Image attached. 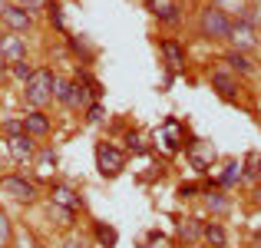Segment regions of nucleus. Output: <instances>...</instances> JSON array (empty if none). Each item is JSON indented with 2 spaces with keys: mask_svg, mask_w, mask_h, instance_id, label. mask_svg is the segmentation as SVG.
<instances>
[{
  "mask_svg": "<svg viewBox=\"0 0 261 248\" xmlns=\"http://www.w3.org/2000/svg\"><path fill=\"white\" fill-rule=\"evenodd\" d=\"M195 27H198V37L208 40V43H225L228 40V30H231V17H225L218 7L205 4L195 17Z\"/></svg>",
  "mask_w": 261,
  "mask_h": 248,
  "instance_id": "obj_1",
  "label": "nucleus"
},
{
  "mask_svg": "<svg viewBox=\"0 0 261 248\" xmlns=\"http://www.w3.org/2000/svg\"><path fill=\"white\" fill-rule=\"evenodd\" d=\"M53 83H57V73L40 66V70L30 73V80L23 83V103L30 109H43L46 103H53Z\"/></svg>",
  "mask_w": 261,
  "mask_h": 248,
  "instance_id": "obj_2",
  "label": "nucleus"
},
{
  "mask_svg": "<svg viewBox=\"0 0 261 248\" xmlns=\"http://www.w3.org/2000/svg\"><path fill=\"white\" fill-rule=\"evenodd\" d=\"M0 192H4L7 199H13V202H20V205H33L40 199L37 182H30L27 176H0Z\"/></svg>",
  "mask_w": 261,
  "mask_h": 248,
  "instance_id": "obj_3",
  "label": "nucleus"
},
{
  "mask_svg": "<svg viewBox=\"0 0 261 248\" xmlns=\"http://www.w3.org/2000/svg\"><path fill=\"white\" fill-rule=\"evenodd\" d=\"M228 43H231V50H238V53H255L261 46V33L251 27V20H231Z\"/></svg>",
  "mask_w": 261,
  "mask_h": 248,
  "instance_id": "obj_4",
  "label": "nucleus"
},
{
  "mask_svg": "<svg viewBox=\"0 0 261 248\" xmlns=\"http://www.w3.org/2000/svg\"><path fill=\"white\" fill-rule=\"evenodd\" d=\"M96 169H99V176L113 179L126 169V156H122L113 142H99V146H96Z\"/></svg>",
  "mask_w": 261,
  "mask_h": 248,
  "instance_id": "obj_5",
  "label": "nucleus"
},
{
  "mask_svg": "<svg viewBox=\"0 0 261 248\" xmlns=\"http://www.w3.org/2000/svg\"><path fill=\"white\" fill-rule=\"evenodd\" d=\"M0 23H4L10 33L23 37V33H30V30H33V13H27L23 7L10 4V7H4V10H0Z\"/></svg>",
  "mask_w": 261,
  "mask_h": 248,
  "instance_id": "obj_6",
  "label": "nucleus"
},
{
  "mask_svg": "<svg viewBox=\"0 0 261 248\" xmlns=\"http://www.w3.org/2000/svg\"><path fill=\"white\" fill-rule=\"evenodd\" d=\"M7 153H10L13 162H33L37 159V142H33V136L20 133V136H7Z\"/></svg>",
  "mask_w": 261,
  "mask_h": 248,
  "instance_id": "obj_7",
  "label": "nucleus"
},
{
  "mask_svg": "<svg viewBox=\"0 0 261 248\" xmlns=\"http://www.w3.org/2000/svg\"><path fill=\"white\" fill-rule=\"evenodd\" d=\"M149 13H152L159 23H182V4L178 0H146Z\"/></svg>",
  "mask_w": 261,
  "mask_h": 248,
  "instance_id": "obj_8",
  "label": "nucleus"
},
{
  "mask_svg": "<svg viewBox=\"0 0 261 248\" xmlns=\"http://www.w3.org/2000/svg\"><path fill=\"white\" fill-rule=\"evenodd\" d=\"M20 60H27V40L17 37V33H4V40H0V63H20Z\"/></svg>",
  "mask_w": 261,
  "mask_h": 248,
  "instance_id": "obj_9",
  "label": "nucleus"
},
{
  "mask_svg": "<svg viewBox=\"0 0 261 248\" xmlns=\"http://www.w3.org/2000/svg\"><path fill=\"white\" fill-rule=\"evenodd\" d=\"M50 205H57V209H66V212H76V209H83V199H80L76 192L70 189V185L57 182V185H50Z\"/></svg>",
  "mask_w": 261,
  "mask_h": 248,
  "instance_id": "obj_10",
  "label": "nucleus"
},
{
  "mask_svg": "<svg viewBox=\"0 0 261 248\" xmlns=\"http://www.w3.org/2000/svg\"><path fill=\"white\" fill-rule=\"evenodd\" d=\"M50 129H53V122H50V116H46L43 109H33V113L23 116V133L33 136V139H43V136H50Z\"/></svg>",
  "mask_w": 261,
  "mask_h": 248,
  "instance_id": "obj_11",
  "label": "nucleus"
},
{
  "mask_svg": "<svg viewBox=\"0 0 261 248\" xmlns=\"http://www.w3.org/2000/svg\"><path fill=\"white\" fill-rule=\"evenodd\" d=\"M212 86H215L225 100H235V96L242 93V83H238V77L231 70H215L212 73Z\"/></svg>",
  "mask_w": 261,
  "mask_h": 248,
  "instance_id": "obj_12",
  "label": "nucleus"
},
{
  "mask_svg": "<svg viewBox=\"0 0 261 248\" xmlns=\"http://www.w3.org/2000/svg\"><path fill=\"white\" fill-rule=\"evenodd\" d=\"M212 7H218L231 20H248L251 13V0H212Z\"/></svg>",
  "mask_w": 261,
  "mask_h": 248,
  "instance_id": "obj_13",
  "label": "nucleus"
},
{
  "mask_svg": "<svg viewBox=\"0 0 261 248\" xmlns=\"http://www.w3.org/2000/svg\"><path fill=\"white\" fill-rule=\"evenodd\" d=\"M225 66H228L235 77H248V73L255 70V63L248 60V53H238V50H228V53H225Z\"/></svg>",
  "mask_w": 261,
  "mask_h": 248,
  "instance_id": "obj_14",
  "label": "nucleus"
},
{
  "mask_svg": "<svg viewBox=\"0 0 261 248\" xmlns=\"http://www.w3.org/2000/svg\"><path fill=\"white\" fill-rule=\"evenodd\" d=\"M202 238H205L212 248H225V245H228V235H225L222 222H205V225H202Z\"/></svg>",
  "mask_w": 261,
  "mask_h": 248,
  "instance_id": "obj_15",
  "label": "nucleus"
},
{
  "mask_svg": "<svg viewBox=\"0 0 261 248\" xmlns=\"http://www.w3.org/2000/svg\"><path fill=\"white\" fill-rule=\"evenodd\" d=\"M162 53H166V60H169V66H182L185 63V50L175 43V40H162Z\"/></svg>",
  "mask_w": 261,
  "mask_h": 248,
  "instance_id": "obj_16",
  "label": "nucleus"
},
{
  "mask_svg": "<svg viewBox=\"0 0 261 248\" xmlns=\"http://www.w3.org/2000/svg\"><path fill=\"white\" fill-rule=\"evenodd\" d=\"M205 205H208V209L215 212V215H222V212H228V199H225L222 192H208V195H205Z\"/></svg>",
  "mask_w": 261,
  "mask_h": 248,
  "instance_id": "obj_17",
  "label": "nucleus"
},
{
  "mask_svg": "<svg viewBox=\"0 0 261 248\" xmlns=\"http://www.w3.org/2000/svg\"><path fill=\"white\" fill-rule=\"evenodd\" d=\"M37 165H40V172H43V176H50L53 169H57V153H53V149H43V153H37Z\"/></svg>",
  "mask_w": 261,
  "mask_h": 248,
  "instance_id": "obj_18",
  "label": "nucleus"
},
{
  "mask_svg": "<svg viewBox=\"0 0 261 248\" xmlns=\"http://www.w3.org/2000/svg\"><path fill=\"white\" fill-rule=\"evenodd\" d=\"M182 238L185 242H198V238H202V222H195V218L182 222Z\"/></svg>",
  "mask_w": 261,
  "mask_h": 248,
  "instance_id": "obj_19",
  "label": "nucleus"
},
{
  "mask_svg": "<svg viewBox=\"0 0 261 248\" xmlns=\"http://www.w3.org/2000/svg\"><path fill=\"white\" fill-rule=\"evenodd\" d=\"M235 182H242V165H238V162H231L228 169H225V176H222V185H225V189H231Z\"/></svg>",
  "mask_w": 261,
  "mask_h": 248,
  "instance_id": "obj_20",
  "label": "nucleus"
},
{
  "mask_svg": "<svg viewBox=\"0 0 261 248\" xmlns=\"http://www.w3.org/2000/svg\"><path fill=\"white\" fill-rule=\"evenodd\" d=\"M0 133L20 136V133H23V116H20V119H0Z\"/></svg>",
  "mask_w": 261,
  "mask_h": 248,
  "instance_id": "obj_21",
  "label": "nucleus"
},
{
  "mask_svg": "<svg viewBox=\"0 0 261 248\" xmlns=\"http://www.w3.org/2000/svg\"><path fill=\"white\" fill-rule=\"evenodd\" d=\"M17 7H23L27 13H40V10H46L50 7V0H13Z\"/></svg>",
  "mask_w": 261,
  "mask_h": 248,
  "instance_id": "obj_22",
  "label": "nucleus"
},
{
  "mask_svg": "<svg viewBox=\"0 0 261 248\" xmlns=\"http://www.w3.org/2000/svg\"><path fill=\"white\" fill-rule=\"evenodd\" d=\"M10 73H13V77H17V80H30V73H33V66L30 63H27V60H20V63H10Z\"/></svg>",
  "mask_w": 261,
  "mask_h": 248,
  "instance_id": "obj_23",
  "label": "nucleus"
},
{
  "mask_svg": "<svg viewBox=\"0 0 261 248\" xmlns=\"http://www.w3.org/2000/svg\"><path fill=\"white\" fill-rule=\"evenodd\" d=\"M10 245V222H7V215L0 212V248Z\"/></svg>",
  "mask_w": 261,
  "mask_h": 248,
  "instance_id": "obj_24",
  "label": "nucleus"
},
{
  "mask_svg": "<svg viewBox=\"0 0 261 248\" xmlns=\"http://www.w3.org/2000/svg\"><path fill=\"white\" fill-rule=\"evenodd\" d=\"M248 20H251V27L261 33V0L258 4H251V13H248Z\"/></svg>",
  "mask_w": 261,
  "mask_h": 248,
  "instance_id": "obj_25",
  "label": "nucleus"
},
{
  "mask_svg": "<svg viewBox=\"0 0 261 248\" xmlns=\"http://www.w3.org/2000/svg\"><path fill=\"white\" fill-rule=\"evenodd\" d=\"M60 248H86V242L83 238H76V235H70V238H63V245Z\"/></svg>",
  "mask_w": 261,
  "mask_h": 248,
  "instance_id": "obj_26",
  "label": "nucleus"
},
{
  "mask_svg": "<svg viewBox=\"0 0 261 248\" xmlns=\"http://www.w3.org/2000/svg\"><path fill=\"white\" fill-rule=\"evenodd\" d=\"M89 122H99L102 119V109H99V103H93V106H89V116H86Z\"/></svg>",
  "mask_w": 261,
  "mask_h": 248,
  "instance_id": "obj_27",
  "label": "nucleus"
},
{
  "mask_svg": "<svg viewBox=\"0 0 261 248\" xmlns=\"http://www.w3.org/2000/svg\"><path fill=\"white\" fill-rule=\"evenodd\" d=\"M96 235H99L102 242H116V235H113V232H109V229H102V225H99V229H96Z\"/></svg>",
  "mask_w": 261,
  "mask_h": 248,
  "instance_id": "obj_28",
  "label": "nucleus"
},
{
  "mask_svg": "<svg viewBox=\"0 0 261 248\" xmlns=\"http://www.w3.org/2000/svg\"><path fill=\"white\" fill-rule=\"evenodd\" d=\"M13 4V0H0V10H4V7H10Z\"/></svg>",
  "mask_w": 261,
  "mask_h": 248,
  "instance_id": "obj_29",
  "label": "nucleus"
},
{
  "mask_svg": "<svg viewBox=\"0 0 261 248\" xmlns=\"http://www.w3.org/2000/svg\"><path fill=\"white\" fill-rule=\"evenodd\" d=\"M0 40H4V30H0Z\"/></svg>",
  "mask_w": 261,
  "mask_h": 248,
  "instance_id": "obj_30",
  "label": "nucleus"
}]
</instances>
